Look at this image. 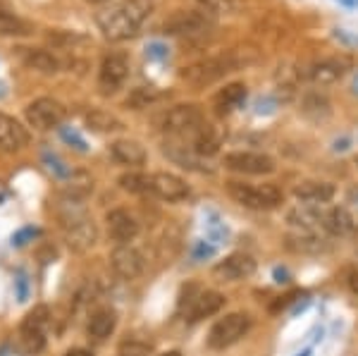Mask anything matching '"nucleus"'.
Instances as JSON below:
<instances>
[{"label": "nucleus", "mask_w": 358, "mask_h": 356, "mask_svg": "<svg viewBox=\"0 0 358 356\" xmlns=\"http://www.w3.org/2000/svg\"><path fill=\"white\" fill-rule=\"evenodd\" d=\"M148 15H151L148 0H122V3L98 13L96 24L103 31V36L110 41H127V38L136 36Z\"/></svg>", "instance_id": "1"}, {"label": "nucleus", "mask_w": 358, "mask_h": 356, "mask_svg": "<svg viewBox=\"0 0 358 356\" xmlns=\"http://www.w3.org/2000/svg\"><path fill=\"white\" fill-rule=\"evenodd\" d=\"M60 227L65 234L67 244L74 251H86L98 242L96 222L91 220L89 213L84 211V204L77 199L65 197L60 204Z\"/></svg>", "instance_id": "2"}, {"label": "nucleus", "mask_w": 358, "mask_h": 356, "mask_svg": "<svg viewBox=\"0 0 358 356\" xmlns=\"http://www.w3.org/2000/svg\"><path fill=\"white\" fill-rule=\"evenodd\" d=\"M227 194L236 204L251 211H273L285 201L280 187L275 185H248V182H227Z\"/></svg>", "instance_id": "3"}, {"label": "nucleus", "mask_w": 358, "mask_h": 356, "mask_svg": "<svg viewBox=\"0 0 358 356\" xmlns=\"http://www.w3.org/2000/svg\"><path fill=\"white\" fill-rule=\"evenodd\" d=\"M236 67H241V60L234 53L206 57V60H199V62H194V65L184 67L182 79L192 86H210V84L220 82L224 74L234 72Z\"/></svg>", "instance_id": "4"}, {"label": "nucleus", "mask_w": 358, "mask_h": 356, "mask_svg": "<svg viewBox=\"0 0 358 356\" xmlns=\"http://www.w3.org/2000/svg\"><path fill=\"white\" fill-rule=\"evenodd\" d=\"M251 330V315L248 313H227L217 320L208 332V347L210 349H227L232 347Z\"/></svg>", "instance_id": "5"}, {"label": "nucleus", "mask_w": 358, "mask_h": 356, "mask_svg": "<svg viewBox=\"0 0 358 356\" xmlns=\"http://www.w3.org/2000/svg\"><path fill=\"white\" fill-rule=\"evenodd\" d=\"M206 124V118L201 113L199 106L194 103H184V106H175L172 111H167L163 118V129L172 136H194L196 131Z\"/></svg>", "instance_id": "6"}, {"label": "nucleus", "mask_w": 358, "mask_h": 356, "mask_svg": "<svg viewBox=\"0 0 358 356\" xmlns=\"http://www.w3.org/2000/svg\"><path fill=\"white\" fill-rule=\"evenodd\" d=\"M213 27V20L203 13H194V10H179L172 17H167L163 31L170 36H199L206 34Z\"/></svg>", "instance_id": "7"}, {"label": "nucleus", "mask_w": 358, "mask_h": 356, "mask_svg": "<svg viewBox=\"0 0 358 356\" xmlns=\"http://www.w3.org/2000/svg\"><path fill=\"white\" fill-rule=\"evenodd\" d=\"M129 77V60L122 53H110L103 57L101 70H98V86L106 96L122 89V84Z\"/></svg>", "instance_id": "8"}, {"label": "nucleus", "mask_w": 358, "mask_h": 356, "mask_svg": "<svg viewBox=\"0 0 358 356\" xmlns=\"http://www.w3.org/2000/svg\"><path fill=\"white\" fill-rule=\"evenodd\" d=\"M27 120L36 129H53L65 122V106L55 99H36L29 103Z\"/></svg>", "instance_id": "9"}, {"label": "nucleus", "mask_w": 358, "mask_h": 356, "mask_svg": "<svg viewBox=\"0 0 358 356\" xmlns=\"http://www.w3.org/2000/svg\"><path fill=\"white\" fill-rule=\"evenodd\" d=\"M110 266L122 280H136L143 273V268H146V261H143V254L136 246L117 244L110 254Z\"/></svg>", "instance_id": "10"}, {"label": "nucleus", "mask_w": 358, "mask_h": 356, "mask_svg": "<svg viewBox=\"0 0 358 356\" xmlns=\"http://www.w3.org/2000/svg\"><path fill=\"white\" fill-rule=\"evenodd\" d=\"M224 165L234 172H244V175H270L275 170V160L265 153L256 151H234L224 156Z\"/></svg>", "instance_id": "11"}, {"label": "nucleus", "mask_w": 358, "mask_h": 356, "mask_svg": "<svg viewBox=\"0 0 358 356\" xmlns=\"http://www.w3.org/2000/svg\"><path fill=\"white\" fill-rule=\"evenodd\" d=\"M253 273H256V261L248 254H232L213 268V275L222 283H236V280L251 278Z\"/></svg>", "instance_id": "12"}, {"label": "nucleus", "mask_w": 358, "mask_h": 356, "mask_svg": "<svg viewBox=\"0 0 358 356\" xmlns=\"http://www.w3.org/2000/svg\"><path fill=\"white\" fill-rule=\"evenodd\" d=\"M151 194L172 204V201H182L189 197V185L172 172H155L151 175Z\"/></svg>", "instance_id": "13"}, {"label": "nucleus", "mask_w": 358, "mask_h": 356, "mask_svg": "<svg viewBox=\"0 0 358 356\" xmlns=\"http://www.w3.org/2000/svg\"><path fill=\"white\" fill-rule=\"evenodd\" d=\"M106 222H108V234H110L117 244H129L138 234L136 218L124 208L110 211V213L106 215Z\"/></svg>", "instance_id": "14"}, {"label": "nucleus", "mask_w": 358, "mask_h": 356, "mask_svg": "<svg viewBox=\"0 0 358 356\" xmlns=\"http://www.w3.org/2000/svg\"><path fill=\"white\" fill-rule=\"evenodd\" d=\"M224 301L227 299H224V294H220V292H213V290L201 292L196 299L189 301L187 320L189 323H199V320H203V318H210V315H215L217 311H222Z\"/></svg>", "instance_id": "15"}, {"label": "nucleus", "mask_w": 358, "mask_h": 356, "mask_svg": "<svg viewBox=\"0 0 358 356\" xmlns=\"http://www.w3.org/2000/svg\"><path fill=\"white\" fill-rule=\"evenodd\" d=\"M349 57H325V60L315 62L310 67L308 77L313 84H320V86H327V84H334L344 77L346 70H349Z\"/></svg>", "instance_id": "16"}, {"label": "nucleus", "mask_w": 358, "mask_h": 356, "mask_svg": "<svg viewBox=\"0 0 358 356\" xmlns=\"http://www.w3.org/2000/svg\"><path fill=\"white\" fill-rule=\"evenodd\" d=\"M317 218H320V227L330 234H349L356 229L354 215L342 206H332V208H317Z\"/></svg>", "instance_id": "17"}, {"label": "nucleus", "mask_w": 358, "mask_h": 356, "mask_svg": "<svg viewBox=\"0 0 358 356\" xmlns=\"http://www.w3.org/2000/svg\"><path fill=\"white\" fill-rule=\"evenodd\" d=\"M29 143V131L17 122L15 118L0 113V148L3 151H22Z\"/></svg>", "instance_id": "18"}, {"label": "nucleus", "mask_w": 358, "mask_h": 356, "mask_svg": "<svg viewBox=\"0 0 358 356\" xmlns=\"http://www.w3.org/2000/svg\"><path fill=\"white\" fill-rule=\"evenodd\" d=\"M222 129L215 127V124H203L196 134L192 136V148L196 156H203V158H210L220 151L222 146Z\"/></svg>", "instance_id": "19"}, {"label": "nucleus", "mask_w": 358, "mask_h": 356, "mask_svg": "<svg viewBox=\"0 0 358 356\" xmlns=\"http://www.w3.org/2000/svg\"><path fill=\"white\" fill-rule=\"evenodd\" d=\"M110 153H113V158L117 160V163L129 165V168H141V165L148 160L146 148H143L141 143L134 141V139L115 141L113 146H110Z\"/></svg>", "instance_id": "20"}, {"label": "nucleus", "mask_w": 358, "mask_h": 356, "mask_svg": "<svg viewBox=\"0 0 358 356\" xmlns=\"http://www.w3.org/2000/svg\"><path fill=\"white\" fill-rule=\"evenodd\" d=\"M294 197L306 206H322L334 197V187L330 182H301L294 189Z\"/></svg>", "instance_id": "21"}, {"label": "nucleus", "mask_w": 358, "mask_h": 356, "mask_svg": "<svg viewBox=\"0 0 358 356\" xmlns=\"http://www.w3.org/2000/svg\"><path fill=\"white\" fill-rule=\"evenodd\" d=\"M115 325H117V313H115V308L106 306L91 313L86 330H89V337H94V340H106V337H110Z\"/></svg>", "instance_id": "22"}, {"label": "nucleus", "mask_w": 358, "mask_h": 356, "mask_svg": "<svg viewBox=\"0 0 358 356\" xmlns=\"http://www.w3.org/2000/svg\"><path fill=\"white\" fill-rule=\"evenodd\" d=\"M246 84H241V82H234V84H227L224 89H220L215 94V108H217V113H232L236 111L239 106H244V101H246Z\"/></svg>", "instance_id": "23"}, {"label": "nucleus", "mask_w": 358, "mask_h": 356, "mask_svg": "<svg viewBox=\"0 0 358 356\" xmlns=\"http://www.w3.org/2000/svg\"><path fill=\"white\" fill-rule=\"evenodd\" d=\"M22 50V57L31 70H38L43 74H55L60 70V60L48 53V50H41V48H20Z\"/></svg>", "instance_id": "24"}, {"label": "nucleus", "mask_w": 358, "mask_h": 356, "mask_svg": "<svg viewBox=\"0 0 358 356\" xmlns=\"http://www.w3.org/2000/svg\"><path fill=\"white\" fill-rule=\"evenodd\" d=\"M287 246L294 251H301V254H317V251L325 249V239L317 232H306V229H294L287 237Z\"/></svg>", "instance_id": "25"}, {"label": "nucleus", "mask_w": 358, "mask_h": 356, "mask_svg": "<svg viewBox=\"0 0 358 356\" xmlns=\"http://www.w3.org/2000/svg\"><path fill=\"white\" fill-rule=\"evenodd\" d=\"M86 124H89V129L94 131H120L124 129V122L120 118H115L113 113L108 111H89L84 115Z\"/></svg>", "instance_id": "26"}, {"label": "nucleus", "mask_w": 358, "mask_h": 356, "mask_svg": "<svg viewBox=\"0 0 358 356\" xmlns=\"http://www.w3.org/2000/svg\"><path fill=\"white\" fill-rule=\"evenodd\" d=\"M301 113L306 115V118L310 120H325L330 118V101L325 99L322 94H306V99L301 103Z\"/></svg>", "instance_id": "27"}, {"label": "nucleus", "mask_w": 358, "mask_h": 356, "mask_svg": "<svg viewBox=\"0 0 358 356\" xmlns=\"http://www.w3.org/2000/svg\"><path fill=\"white\" fill-rule=\"evenodd\" d=\"M179 242H182V237H179V229L175 225H167L163 229V234L158 237V254H160V258L170 263L172 258L179 254V246H182Z\"/></svg>", "instance_id": "28"}, {"label": "nucleus", "mask_w": 358, "mask_h": 356, "mask_svg": "<svg viewBox=\"0 0 358 356\" xmlns=\"http://www.w3.org/2000/svg\"><path fill=\"white\" fill-rule=\"evenodd\" d=\"M0 34L3 36H24V34H29V24L22 17H17L0 5Z\"/></svg>", "instance_id": "29"}, {"label": "nucleus", "mask_w": 358, "mask_h": 356, "mask_svg": "<svg viewBox=\"0 0 358 356\" xmlns=\"http://www.w3.org/2000/svg\"><path fill=\"white\" fill-rule=\"evenodd\" d=\"M165 156H170L175 160L177 165H182V168H189V170H201L199 168V158L194 153L192 146H177V143H165Z\"/></svg>", "instance_id": "30"}, {"label": "nucleus", "mask_w": 358, "mask_h": 356, "mask_svg": "<svg viewBox=\"0 0 358 356\" xmlns=\"http://www.w3.org/2000/svg\"><path fill=\"white\" fill-rule=\"evenodd\" d=\"M120 187L131 194H151V175H141V172H127L120 177Z\"/></svg>", "instance_id": "31"}, {"label": "nucleus", "mask_w": 358, "mask_h": 356, "mask_svg": "<svg viewBox=\"0 0 358 356\" xmlns=\"http://www.w3.org/2000/svg\"><path fill=\"white\" fill-rule=\"evenodd\" d=\"M206 234H208V239L215 244L227 242V237H229L227 225H224L215 213H208V218H206Z\"/></svg>", "instance_id": "32"}, {"label": "nucleus", "mask_w": 358, "mask_h": 356, "mask_svg": "<svg viewBox=\"0 0 358 356\" xmlns=\"http://www.w3.org/2000/svg\"><path fill=\"white\" fill-rule=\"evenodd\" d=\"M160 99V94L155 89H151V86H141V89H134L129 94V99H127V106L129 108H134V111H138V108H146L148 103H153V101H158Z\"/></svg>", "instance_id": "33"}, {"label": "nucleus", "mask_w": 358, "mask_h": 356, "mask_svg": "<svg viewBox=\"0 0 358 356\" xmlns=\"http://www.w3.org/2000/svg\"><path fill=\"white\" fill-rule=\"evenodd\" d=\"M199 5L213 15H229L239 8V0H199Z\"/></svg>", "instance_id": "34"}, {"label": "nucleus", "mask_w": 358, "mask_h": 356, "mask_svg": "<svg viewBox=\"0 0 358 356\" xmlns=\"http://www.w3.org/2000/svg\"><path fill=\"white\" fill-rule=\"evenodd\" d=\"M43 160H45V165H48V170L53 172L55 177H60V180H67V177L72 175V170H69L67 165L55 156V153H45Z\"/></svg>", "instance_id": "35"}, {"label": "nucleus", "mask_w": 358, "mask_h": 356, "mask_svg": "<svg viewBox=\"0 0 358 356\" xmlns=\"http://www.w3.org/2000/svg\"><path fill=\"white\" fill-rule=\"evenodd\" d=\"M60 134H62V139H65L72 148H77L79 153H86V151H89V146H86V141L82 139V136H79V131H77V129L60 127Z\"/></svg>", "instance_id": "36"}, {"label": "nucleus", "mask_w": 358, "mask_h": 356, "mask_svg": "<svg viewBox=\"0 0 358 356\" xmlns=\"http://www.w3.org/2000/svg\"><path fill=\"white\" fill-rule=\"evenodd\" d=\"M146 57L148 60H167L170 57V48L163 43V41H151L146 45Z\"/></svg>", "instance_id": "37"}, {"label": "nucleus", "mask_w": 358, "mask_h": 356, "mask_svg": "<svg viewBox=\"0 0 358 356\" xmlns=\"http://www.w3.org/2000/svg\"><path fill=\"white\" fill-rule=\"evenodd\" d=\"M275 111H277V99H273V96H261V99L256 101L258 115H273Z\"/></svg>", "instance_id": "38"}, {"label": "nucleus", "mask_w": 358, "mask_h": 356, "mask_svg": "<svg viewBox=\"0 0 358 356\" xmlns=\"http://www.w3.org/2000/svg\"><path fill=\"white\" fill-rule=\"evenodd\" d=\"M36 234H38L36 227H24V229H20V232H17L15 237H13V244L15 246H24L27 242H31Z\"/></svg>", "instance_id": "39"}, {"label": "nucleus", "mask_w": 358, "mask_h": 356, "mask_svg": "<svg viewBox=\"0 0 358 356\" xmlns=\"http://www.w3.org/2000/svg\"><path fill=\"white\" fill-rule=\"evenodd\" d=\"M215 254V246H210L208 242H196L194 244V258L196 261H203V258H210Z\"/></svg>", "instance_id": "40"}, {"label": "nucleus", "mask_w": 358, "mask_h": 356, "mask_svg": "<svg viewBox=\"0 0 358 356\" xmlns=\"http://www.w3.org/2000/svg\"><path fill=\"white\" fill-rule=\"evenodd\" d=\"M334 38H337L339 43H346V45H358V36L349 34L346 29H334Z\"/></svg>", "instance_id": "41"}, {"label": "nucleus", "mask_w": 358, "mask_h": 356, "mask_svg": "<svg viewBox=\"0 0 358 356\" xmlns=\"http://www.w3.org/2000/svg\"><path fill=\"white\" fill-rule=\"evenodd\" d=\"M17 299L20 301H27V297H29V290H27V278H24V273H17Z\"/></svg>", "instance_id": "42"}, {"label": "nucleus", "mask_w": 358, "mask_h": 356, "mask_svg": "<svg viewBox=\"0 0 358 356\" xmlns=\"http://www.w3.org/2000/svg\"><path fill=\"white\" fill-rule=\"evenodd\" d=\"M120 356H146V347H134V344H131L129 349H122Z\"/></svg>", "instance_id": "43"}, {"label": "nucleus", "mask_w": 358, "mask_h": 356, "mask_svg": "<svg viewBox=\"0 0 358 356\" xmlns=\"http://www.w3.org/2000/svg\"><path fill=\"white\" fill-rule=\"evenodd\" d=\"M346 283H349L351 292H354V294H358V271H351L349 273V280H346Z\"/></svg>", "instance_id": "44"}, {"label": "nucleus", "mask_w": 358, "mask_h": 356, "mask_svg": "<svg viewBox=\"0 0 358 356\" xmlns=\"http://www.w3.org/2000/svg\"><path fill=\"white\" fill-rule=\"evenodd\" d=\"M65 356H94L89 352V349H69Z\"/></svg>", "instance_id": "45"}, {"label": "nucleus", "mask_w": 358, "mask_h": 356, "mask_svg": "<svg viewBox=\"0 0 358 356\" xmlns=\"http://www.w3.org/2000/svg\"><path fill=\"white\" fill-rule=\"evenodd\" d=\"M334 3L344 5V8H349V10H358V0H334Z\"/></svg>", "instance_id": "46"}, {"label": "nucleus", "mask_w": 358, "mask_h": 356, "mask_svg": "<svg viewBox=\"0 0 358 356\" xmlns=\"http://www.w3.org/2000/svg\"><path fill=\"white\" fill-rule=\"evenodd\" d=\"M275 278H277V283H287V271H280V268H277Z\"/></svg>", "instance_id": "47"}, {"label": "nucleus", "mask_w": 358, "mask_h": 356, "mask_svg": "<svg viewBox=\"0 0 358 356\" xmlns=\"http://www.w3.org/2000/svg\"><path fill=\"white\" fill-rule=\"evenodd\" d=\"M349 201H351V204H358V187H354L349 192Z\"/></svg>", "instance_id": "48"}, {"label": "nucleus", "mask_w": 358, "mask_h": 356, "mask_svg": "<svg viewBox=\"0 0 358 356\" xmlns=\"http://www.w3.org/2000/svg\"><path fill=\"white\" fill-rule=\"evenodd\" d=\"M160 356H182L179 352H165V354H160Z\"/></svg>", "instance_id": "49"}, {"label": "nucleus", "mask_w": 358, "mask_h": 356, "mask_svg": "<svg viewBox=\"0 0 358 356\" xmlns=\"http://www.w3.org/2000/svg\"><path fill=\"white\" fill-rule=\"evenodd\" d=\"M354 94H358V74H356V79H354Z\"/></svg>", "instance_id": "50"}, {"label": "nucleus", "mask_w": 358, "mask_h": 356, "mask_svg": "<svg viewBox=\"0 0 358 356\" xmlns=\"http://www.w3.org/2000/svg\"><path fill=\"white\" fill-rule=\"evenodd\" d=\"M89 3H96V5H101V3H108V0H89Z\"/></svg>", "instance_id": "51"}, {"label": "nucleus", "mask_w": 358, "mask_h": 356, "mask_svg": "<svg viewBox=\"0 0 358 356\" xmlns=\"http://www.w3.org/2000/svg\"><path fill=\"white\" fill-rule=\"evenodd\" d=\"M0 96H5V84H0Z\"/></svg>", "instance_id": "52"}, {"label": "nucleus", "mask_w": 358, "mask_h": 356, "mask_svg": "<svg viewBox=\"0 0 358 356\" xmlns=\"http://www.w3.org/2000/svg\"><path fill=\"white\" fill-rule=\"evenodd\" d=\"M356 163H358V158H356Z\"/></svg>", "instance_id": "53"}]
</instances>
